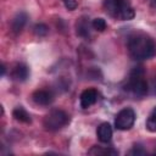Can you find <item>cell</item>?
<instances>
[{
  "mask_svg": "<svg viewBox=\"0 0 156 156\" xmlns=\"http://www.w3.org/2000/svg\"><path fill=\"white\" fill-rule=\"evenodd\" d=\"M128 50L134 60H147L156 55V43L146 34H134L128 40Z\"/></svg>",
  "mask_w": 156,
  "mask_h": 156,
  "instance_id": "1",
  "label": "cell"
},
{
  "mask_svg": "<svg viewBox=\"0 0 156 156\" xmlns=\"http://www.w3.org/2000/svg\"><path fill=\"white\" fill-rule=\"evenodd\" d=\"M126 89L133 94L135 98H143L147 93V83L144 78V69L143 67H134L130 72L128 83Z\"/></svg>",
  "mask_w": 156,
  "mask_h": 156,
  "instance_id": "2",
  "label": "cell"
},
{
  "mask_svg": "<svg viewBox=\"0 0 156 156\" xmlns=\"http://www.w3.org/2000/svg\"><path fill=\"white\" fill-rule=\"evenodd\" d=\"M68 122H69V116L65 111H62V110H52L51 112H49L45 116L43 124H44L46 130L55 132V130L61 129L66 124H68Z\"/></svg>",
  "mask_w": 156,
  "mask_h": 156,
  "instance_id": "3",
  "label": "cell"
},
{
  "mask_svg": "<svg viewBox=\"0 0 156 156\" xmlns=\"http://www.w3.org/2000/svg\"><path fill=\"white\" fill-rule=\"evenodd\" d=\"M135 122V112L130 107L122 108L115 118V127L119 130H128Z\"/></svg>",
  "mask_w": 156,
  "mask_h": 156,
  "instance_id": "4",
  "label": "cell"
},
{
  "mask_svg": "<svg viewBox=\"0 0 156 156\" xmlns=\"http://www.w3.org/2000/svg\"><path fill=\"white\" fill-rule=\"evenodd\" d=\"M126 2V0H105L104 7L110 16L115 18H121V13Z\"/></svg>",
  "mask_w": 156,
  "mask_h": 156,
  "instance_id": "5",
  "label": "cell"
},
{
  "mask_svg": "<svg viewBox=\"0 0 156 156\" xmlns=\"http://www.w3.org/2000/svg\"><path fill=\"white\" fill-rule=\"evenodd\" d=\"M32 98H33V101L37 105H41V106H49L54 101L52 93L50 90H44V89L34 91Z\"/></svg>",
  "mask_w": 156,
  "mask_h": 156,
  "instance_id": "6",
  "label": "cell"
},
{
  "mask_svg": "<svg viewBox=\"0 0 156 156\" xmlns=\"http://www.w3.org/2000/svg\"><path fill=\"white\" fill-rule=\"evenodd\" d=\"M98 100V91L93 88L90 89H85L82 94H80V106L82 108H88L91 105H94Z\"/></svg>",
  "mask_w": 156,
  "mask_h": 156,
  "instance_id": "7",
  "label": "cell"
},
{
  "mask_svg": "<svg viewBox=\"0 0 156 156\" xmlns=\"http://www.w3.org/2000/svg\"><path fill=\"white\" fill-rule=\"evenodd\" d=\"M96 135L101 143H110L112 139V127L110 126V123H107V122L101 123L98 127Z\"/></svg>",
  "mask_w": 156,
  "mask_h": 156,
  "instance_id": "8",
  "label": "cell"
},
{
  "mask_svg": "<svg viewBox=\"0 0 156 156\" xmlns=\"http://www.w3.org/2000/svg\"><path fill=\"white\" fill-rule=\"evenodd\" d=\"M27 20H28V16H27L26 12H23V11L18 12V13L13 17V20H12V23H11L12 30H13L15 33H20V32L23 29V27L26 26Z\"/></svg>",
  "mask_w": 156,
  "mask_h": 156,
  "instance_id": "9",
  "label": "cell"
},
{
  "mask_svg": "<svg viewBox=\"0 0 156 156\" xmlns=\"http://www.w3.org/2000/svg\"><path fill=\"white\" fill-rule=\"evenodd\" d=\"M29 76V69L24 63H17L12 69V78L18 82H24Z\"/></svg>",
  "mask_w": 156,
  "mask_h": 156,
  "instance_id": "10",
  "label": "cell"
},
{
  "mask_svg": "<svg viewBox=\"0 0 156 156\" xmlns=\"http://www.w3.org/2000/svg\"><path fill=\"white\" fill-rule=\"evenodd\" d=\"M12 116L16 121H20V122H23V123H30L32 119H30V116L29 113L22 107V106H17L13 111H12Z\"/></svg>",
  "mask_w": 156,
  "mask_h": 156,
  "instance_id": "11",
  "label": "cell"
},
{
  "mask_svg": "<svg viewBox=\"0 0 156 156\" xmlns=\"http://www.w3.org/2000/svg\"><path fill=\"white\" fill-rule=\"evenodd\" d=\"M90 33V24L89 21L87 18H80L77 22V34L83 37V38H88Z\"/></svg>",
  "mask_w": 156,
  "mask_h": 156,
  "instance_id": "12",
  "label": "cell"
},
{
  "mask_svg": "<svg viewBox=\"0 0 156 156\" xmlns=\"http://www.w3.org/2000/svg\"><path fill=\"white\" fill-rule=\"evenodd\" d=\"M89 155H112L116 156L118 155V151L112 149V147H101V146H93L89 151Z\"/></svg>",
  "mask_w": 156,
  "mask_h": 156,
  "instance_id": "13",
  "label": "cell"
},
{
  "mask_svg": "<svg viewBox=\"0 0 156 156\" xmlns=\"http://www.w3.org/2000/svg\"><path fill=\"white\" fill-rule=\"evenodd\" d=\"M146 128L149 132H156V107L152 110V112L146 119Z\"/></svg>",
  "mask_w": 156,
  "mask_h": 156,
  "instance_id": "14",
  "label": "cell"
},
{
  "mask_svg": "<svg viewBox=\"0 0 156 156\" xmlns=\"http://www.w3.org/2000/svg\"><path fill=\"white\" fill-rule=\"evenodd\" d=\"M106 21L104 20V18H100V17H98V18H94L93 20V22H91V27L95 29V30H98V32H104L105 29H106Z\"/></svg>",
  "mask_w": 156,
  "mask_h": 156,
  "instance_id": "15",
  "label": "cell"
},
{
  "mask_svg": "<svg viewBox=\"0 0 156 156\" xmlns=\"http://www.w3.org/2000/svg\"><path fill=\"white\" fill-rule=\"evenodd\" d=\"M33 29H34L35 35H38V37H45V35L48 34V32H49L48 26L44 24V23H38V24H35Z\"/></svg>",
  "mask_w": 156,
  "mask_h": 156,
  "instance_id": "16",
  "label": "cell"
},
{
  "mask_svg": "<svg viewBox=\"0 0 156 156\" xmlns=\"http://www.w3.org/2000/svg\"><path fill=\"white\" fill-rule=\"evenodd\" d=\"M145 154H146V151L143 149L141 145H134V147L129 151V155H136V156H139V155H145Z\"/></svg>",
  "mask_w": 156,
  "mask_h": 156,
  "instance_id": "17",
  "label": "cell"
},
{
  "mask_svg": "<svg viewBox=\"0 0 156 156\" xmlns=\"http://www.w3.org/2000/svg\"><path fill=\"white\" fill-rule=\"evenodd\" d=\"M65 5H66V7L68 9V10H74L77 6H78V4H77V1L76 0H67V1H65Z\"/></svg>",
  "mask_w": 156,
  "mask_h": 156,
  "instance_id": "18",
  "label": "cell"
},
{
  "mask_svg": "<svg viewBox=\"0 0 156 156\" xmlns=\"http://www.w3.org/2000/svg\"><path fill=\"white\" fill-rule=\"evenodd\" d=\"M1 74H2V76L5 74V66H4V65L1 66Z\"/></svg>",
  "mask_w": 156,
  "mask_h": 156,
  "instance_id": "19",
  "label": "cell"
},
{
  "mask_svg": "<svg viewBox=\"0 0 156 156\" xmlns=\"http://www.w3.org/2000/svg\"><path fill=\"white\" fill-rule=\"evenodd\" d=\"M155 154H156V150H155Z\"/></svg>",
  "mask_w": 156,
  "mask_h": 156,
  "instance_id": "20",
  "label": "cell"
},
{
  "mask_svg": "<svg viewBox=\"0 0 156 156\" xmlns=\"http://www.w3.org/2000/svg\"><path fill=\"white\" fill-rule=\"evenodd\" d=\"M155 91H156V88H155Z\"/></svg>",
  "mask_w": 156,
  "mask_h": 156,
  "instance_id": "21",
  "label": "cell"
},
{
  "mask_svg": "<svg viewBox=\"0 0 156 156\" xmlns=\"http://www.w3.org/2000/svg\"><path fill=\"white\" fill-rule=\"evenodd\" d=\"M63 1H67V0H63Z\"/></svg>",
  "mask_w": 156,
  "mask_h": 156,
  "instance_id": "22",
  "label": "cell"
}]
</instances>
